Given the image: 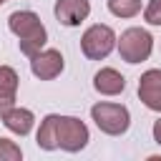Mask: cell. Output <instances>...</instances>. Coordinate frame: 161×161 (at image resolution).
Returning <instances> with one entry per match:
<instances>
[{
  "label": "cell",
  "mask_w": 161,
  "mask_h": 161,
  "mask_svg": "<svg viewBox=\"0 0 161 161\" xmlns=\"http://www.w3.org/2000/svg\"><path fill=\"white\" fill-rule=\"evenodd\" d=\"M8 28L18 38L20 53L28 55V58H33L38 50H43V45L48 40V30L40 23L38 13H33V10H15V13H10Z\"/></svg>",
  "instance_id": "cell-1"
},
{
  "label": "cell",
  "mask_w": 161,
  "mask_h": 161,
  "mask_svg": "<svg viewBox=\"0 0 161 161\" xmlns=\"http://www.w3.org/2000/svg\"><path fill=\"white\" fill-rule=\"evenodd\" d=\"M116 48V33L111 25H91L86 28V33L80 35V50L88 60H103L108 58V53Z\"/></svg>",
  "instance_id": "cell-4"
},
{
  "label": "cell",
  "mask_w": 161,
  "mask_h": 161,
  "mask_svg": "<svg viewBox=\"0 0 161 161\" xmlns=\"http://www.w3.org/2000/svg\"><path fill=\"white\" fill-rule=\"evenodd\" d=\"M20 158H23L20 146L10 138H0V161H20Z\"/></svg>",
  "instance_id": "cell-14"
},
{
  "label": "cell",
  "mask_w": 161,
  "mask_h": 161,
  "mask_svg": "<svg viewBox=\"0 0 161 161\" xmlns=\"http://www.w3.org/2000/svg\"><path fill=\"white\" fill-rule=\"evenodd\" d=\"M91 133L88 126L75 116H58V148L68 153H78L88 146Z\"/></svg>",
  "instance_id": "cell-5"
},
{
  "label": "cell",
  "mask_w": 161,
  "mask_h": 161,
  "mask_svg": "<svg viewBox=\"0 0 161 161\" xmlns=\"http://www.w3.org/2000/svg\"><path fill=\"white\" fill-rule=\"evenodd\" d=\"M151 131H153V141L161 146V118H158V121H153V128H151Z\"/></svg>",
  "instance_id": "cell-17"
},
{
  "label": "cell",
  "mask_w": 161,
  "mask_h": 161,
  "mask_svg": "<svg viewBox=\"0 0 161 161\" xmlns=\"http://www.w3.org/2000/svg\"><path fill=\"white\" fill-rule=\"evenodd\" d=\"M3 123H5V128L10 131V133H18V136H28L30 131H33V123H35V113L30 111V108H23V106H13L3 118H0Z\"/></svg>",
  "instance_id": "cell-9"
},
{
  "label": "cell",
  "mask_w": 161,
  "mask_h": 161,
  "mask_svg": "<svg viewBox=\"0 0 161 161\" xmlns=\"http://www.w3.org/2000/svg\"><path fill=\"white\" fill-rule=\"evenodd\" d=\"M65 68V60H63V53L55 50V48H43L38 50L33 58H30V70L35 78L40 80H53L63 73Z\"/></svg>",
  "instance_id": "cell-6"
},
{
  "label": "cell",
  "mask_w": 161,
  "mask_h": 161,
  "mask_svg": "<svg viewBox=\"0 0 161 161\" xmlns=\"http://www.w3.org/2000/svg\"><path fill=\"white\" fill-rule=\"evenodd\" d=\"M93 88L101 96H118L126 88V78L116 70V68H101L93 75Z\"/></svg>",
  "instance_id": "cell-10"
},
{
  "label": "cell",
  "mask_w": 161,
  "mask_h": 161,
  "mask_svg": "<svg viewBox=\"0 0 161 161\" xmlns=\"http://www.w3.org/2000/svg\"><path fill=\"white\" fill-rule=\"evenodd\" d=\"M106 5L116 18H133L141 13V0H106Z\"/></svg>",
  "instance_id": "cell-13"
},
{
  "label": "cell",
  "mask_w": 161,
  "mask_h": 161,
  "mask_svg": "<svg viewBox=\"0 0 161 161\" xmlns=\"http://www.w3.org/2000/svg\"><path fill=\"white\" fill-rule=\"evenodd\" d=\"M13 106H15V98H5V96H0V118H3Z\"/></svg>",
  "instance_id": "cell-16"
},
{
  "label": "cell",
  "mask_w": 161,
  "mask_h": 161,
  "mask_svg": "<svg viewBox=\"0 0 161 161\" xmlns=\"http://www.w3.org/2000/svg\"><path fill=\"white\" fill-rule=\"evenodd\" d=\"M35 143L43 151H55L58 148V113H48L40 121V128L35 133Z\"/></svg>",
  "instance_id": "cell-11"
},
{
  "label": "cell",
  "mask_w": 161,
  "mask_h": 161,
  "mask_svg": "<svg viewBox=\"0 0 161 161\" xmlns=\"http://www.w3.org/2000/svg\"><path fill=\"white\" fill-rule=\"evenodd\" d=\"M91 118L98 126V131H103L106 136H123L131 126V113L123 103L101 101V103L91 106Z\"/></svg>",
  "instance_id": "cell-2"
},
{
  "label": "cell",
  "mask_w": 161,
  "mask_h": 161,
  "mask_svg": "<svg viewBox=\"0 0 161 161\" xmlns=\"http://www.w3.org/2000/svg\"><path fill=\"white\" fill-rule=\"evenodd\" d=\"M18 83H20V78H18L15 68H10V65H0V96H5V98H15V96H18Z\"/></svg>",
  "instance_id": "cell-12"
},
{
  "label": "cell",
  "mask_w": 161,
  "mask_h": 161,
  "mask_svg": "<svg viewBox=\"0 0 161 161\" xmlns=\"http://www.w3.org/2000/svg\"><path fill=\"white\" fill-rule=\"evenodd\" d=\"M3 3H5V0H0V5H3Z\"/></svg>",
  "instance_id": "cell-18"
},
{
  "label": "cell",
  "mask_w": 161,
  "mask_h": 161,
  "mask_svg": "<svg viewBox=\"0 0 161 161\" xmlns=\"http://www.w3.org/2000/svg\"><path fill=\"white\" fill-rule=\"evenodd\" d=\"M143 20L148 25H161V0H148L143 8Z\"/></svg>",
  "instance_id": "cell-15"
},
{
  "label": "cell",
  "mask_w": 161,
  "mask_h": 161,
  "mask_svg": "<svg viewBox=\"0 0 161 161\" xmlns=\"http://www.w3.org/2000/svg\"><path fill=\"white\" fill-rule=\"evenodd\" d=\"M116 45H118V55L126 63L136 65V63L148 60V55L153 50V38L143 28H126L121 33V38H116Z\"/></svg>",
  "instance_id": "cell-3"
},
{
  "label": "cell",
  "mask_w": 161,
  "mask_h": 161,
  "mask_svg": "<svg viewBox=\"0 0 161 161\" xmlns=\"http://www.w3.org/2000/svg\"><path fill=\"white\" fill-rule=\"evenodd\" d=\"M138 98L148 111L161 113V70L148 68L138 78Z\"/></svg>",
  "instance_id": "cell-7"
},
{
  "label": "cell",
  "mask_w": 161,
  "mask_h": 161,
  "mask_svg": "<svg viewBox=\"0 0 161 161\" xmlns=\"http://www.w3.org/2000/svg\"><path fill=\"white\" fill-rule=\"evenodd\" d=\"M53 13H55L60 25L75 28V25H80L91 15V3L88 0H55Z\"/></svg>",
  "instance_id": "cell-8"
}]
</instances>
